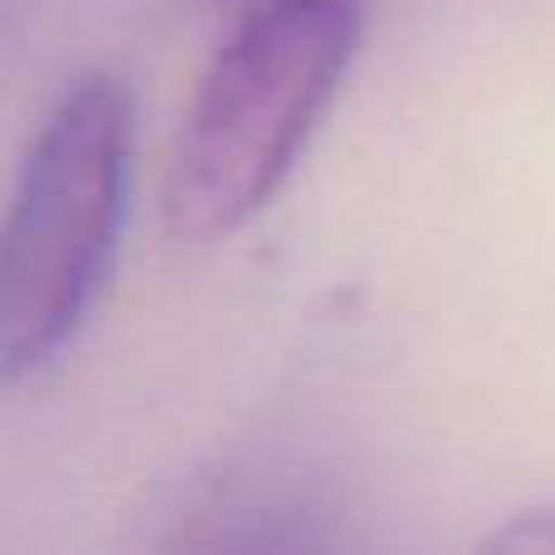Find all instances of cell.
I'll list each match as a JSON object with an SVG mask.
<instances>
[{
    "label": "cell",
    "instance_id": "obj_2",
    "mask_svg": "<svg viewBox=\"0 0 555 555\" xmlns=\"http://www.w3.org/2000/svg\"><path fill=\"white\" fill-rule=\"evenodd\" d=\"M137 103L113 74L59 93L0 210V390L74 346L117 263L132 201Z\"/></svg>",
    "mask_w": 555,
    "mask_h": 555
},
{
    "label": "cell",
    "instance_id": "obj_1",
    "mask_svg": "<svg viewBox=\"0 0 555 555\" xmlns=\"http://www.w3.org/2000/svg\"><path fill=\"white\" fill-rule=\"evenodd\" d=\"M365 35L361 0H254L185 107L162 215L181 244L244 230L297 171Z\"/></svg>",
    "mask_w": 555,
    "mask_h": 555
},
{
    "label": "cell",
    "instance_id": "obj_3",
    "mask_svg": "<svg viewBox=\"0 0 555 555\" xmlns=\"http://www.w3.org/2000/svg\"><path fill=\"white\" fill-rule=\"evenodd\" d=\"M488 551H521V555H555V512H517L507 527H498Z\"/></svg>",
    "mask_w": 555,
    "mask_h": 555
}]
</instances>
